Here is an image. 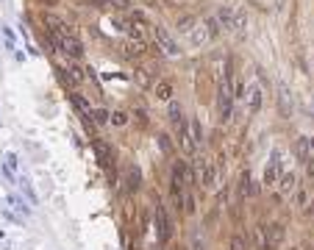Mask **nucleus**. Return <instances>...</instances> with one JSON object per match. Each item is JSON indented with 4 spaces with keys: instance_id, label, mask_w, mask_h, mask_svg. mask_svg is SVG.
Listing matches in <instances>:
<instances>
[{
    "instance_id": "2eb2a0df",
    "label": "nucleus",
    "mask_w": 314,
    "mask_h": 250,
    "mask_svg": "<svg viewBox=\"0 0 314 250\" xmlns=\"http://www.w3.org/2000/svg\"><path fill=\"white\" fill-rule=\"evenodd\" d=\"M209 31H206V25H197V31H192V45H195V48H200V45H203V42H209Z\"/></svg>"
},
{
    "instance_id": "bb28decb",
    "label": "nucleus",
    "mask_w": 314,
    "mask_h": 250,
    "mask_svg": "<svg viewBox=\"0 0 314 250\" xmlns=\"http://www.w3.org/2000/svg\"><path fill=\"white\" fill-rule=\"evenodd\" d=\"M234 92H236L234 97H245V87H242V84H239V81H236V87H234Z\"/></svg>"
},
{
    "instance_id": "7ed1b4c3",
    "label": "nucleus",
    "mask_w": 314,
    "mask_h": 250,
    "mask_svg": "<svg viewBox=\"0 0 314 250\" xmlns=\"http://www.w3.org/2000/svg\"><path fill=\"white\" fill-rule=\"evenodd\" d=\"M156 233H158V242H167L173 236V225H170V217L161 203L156 206Z\"/></svg>"
},
{
    "instance_id": "6ab92c4d",
    "label": "nucleus",
    "mask_w": 314,
    "mask_h": 250,
    "mask_svg": "<svg viewBox=\"0 0 314 250\" xmlns=\"http://www.w3.org/2000/svg\"><path fill=\"white\" fill-rule=\"evenodd\" d=\"M170 120H173V123H181V120H184V111H181V103H175V100H170Z\"/></svg>"
},
{
    "instance_id": "5701e85b",
    "label": "nucleus",
    "mask_w": 314,
    "mask_h": 250,
    "mask_svg": "<svg viewBox=\"0 0 314 250\" xmlns=\"http://www.w3.org/2000/svg\"><path fill=\"white\" fill-rule=\"evenodd\" d=\"M158 144H161V150H164V153H173V144H170V136L167 134H158Z\"/></svg>"
},
{
    "instance_id": "1a4fd4ad",
    "label": "nucleus",
    "mask_w": 314,
    "mask_h": 250,
    "mask_svg": "<svg viewBox=\"0 0 314 250\" xmlns=\"http://www.w3.org/2000/svg\"><path fill=\"white\" fill-rule=\"evenodd\" d=\"M309 147H312V142H309L306 136H300V139L295 142V153H297V159H300L303 164H309V161H312V156H309Z\"/></svg>"
},
{
    "instance_id": "a878e982",
    "label": "nucleus",
    "mask_w": 314,
    "mask_h": 250,
    "mask_svg": "<svg viewBox=\"0 0 314 250\" xmlns=\"http://www.w3.org/2000/svg\"><path fill=\"white\" fill-rule=\"evenodd\" d=\"M231 250H247V248H245V239H242L239 233H236L234 239H231Z\"/></svg>"
},
{
    "instance_id": "ddd939ff",
    "label": "nucleus",
    "mask_w": 314,
    "mask_h": 250,
    "mask_svg": "<svg viewBox=\"0 0 314 250\" xmlns=\"http://www.w3.org/2000/svg\"><path fill=\"white\" fill-rule=\"evenodd\" d=\"M153 92H156V97H161V100H170V97H173V84H170V81H158L156 87H153Z\"/></svg>"
},
{
    "instance_id": "0eeeda50",
    "label": "nucleus",
    "mask_w": 314,
    "mask_h": 250,
    "mask_svg": "<svg viewBox=\"0 0 314 250\" xmlns=\"http://www.w3.org/2000/svg\"><path fill=\"white\" fill-rule=\"evenodd\" d=\"M70 103H72V106L78 108V114L81 117H87V120H92V114H95V111H92V106H89V100L84 95H78V92H72V95H70Z\"/></svg>"
},
{
    "instance_id": "9b49d317",
    "label": "nucleus",
    "mask_w": 314,
    "mask_h": 250,
    "mask_svg": "<svg viewBox=\"0 0 314 250\" xmlns=\"http://www.w3.org/2000/svg\"><path fill=\"white\" fill-rule=\"evenodd\" d=\"M175 28L181 31V34H192V31L197 28V17H192V14H184V17H178Z\"/></svg>"
},
{
    "instance_id": "7c9ffc66",
    "label": "nucleus",
    "mask_w": 314,
    "mask_h": 250,
    "mask_svg": "<svg viewBox=\"0 0 314 250\" xmlns=\"http://www.w3.org/2000/svg\"><path fill=\"white\" fill-rule=\"evenodd\" d=\"M312 147H314V139H312Z\"/></svg>"
},
{
    "instance_id": "9d476101",
    "label": "nucleus",
    "mask_w": 314,
    "mask_h": 250,
    "mask_svg": "<svg viewBox=\"0 0 314 250\" xmlns=\"http://www.w3.org/2000/svg\"><path fill=\"white\" fill-rule=\"evenodd\" d=\"M95 153H98V161L103 164V167H108V164H111V147H108L106 142L95 139Z\"/></svg>"
},
{
    "instance_id": "dca6fc26",
    "label": "nucleus",
    "mask_w": 314,
    "mask_h": 250,
    "mask_svg": "<svg viewBox=\"0 0 314 250\" xmlns=\"http://www.w3.org/2000/svg\"><path fill=\"white\" fill-rule=\"evenodd\" d=\"M125 183H128V192H134V189H139V170H137V167H128Z\"/></svg>"
},
{
    "instance_id": "2f4dec72",
    "label": "nucleus",
    "mask_w": 314,
    "mask_h": 250,
    "mask_svg": "<svg viewBox=\"0 0 314 250\" xmlns=\"http://www.w3.org/2000/svg\"><path fill=\"white\" fill-rule=\"evenodd\" d=\"M292 250H297V248H292Z\"/></svg>"
},
{
    "instance_id": "c85d7f7f",
    "label": "nucleus",
    "mask_w": 314,
    "mask_h": 250,
    "mask_svg": "<svg viewBox=\"0 0 314 250\" xmlns=\"http://www.w3.org/2000/svg\"><path fill=\"white\" fill-rule=\"evenodd\" d=\"M306 200H309V197H306V192H297V203H300V206H306Z\"/></svg>"
},
{
    "instance_id": "393cba45",
    "label": "nucleus",
    "mask_w": 314,
    "mask_h": 250,
    "mask_svg": "<svg viewBox=\"0 0 314 250\" xmlns=\"http://www.w3.org/2000/svg\"><path fill=\"white\" fill-rule=\"evenodd\" d=\"M108 123H114V125H125V123H128V117L122 114V111H114V114H111V120H108Z\"/></svg>"
},
{
    "instance_id": "f8f14e48",
    "label": "nucleus",
    "mask_w": 314,
    "mask_h": 250,
    "mask_svg": "<svg viewBox=\"0 0 314 250\" xmlns=\"http://www.w3.org/2000/svg\"><path fill=\"white\" fill-rule=\"evenodd\" d=\"M278 164H281V161H278V150H275V153H273V161H270V167L264 170V183H267V186H270V183H275V175H278Z\"/></svg>"
},
{
    "instance_id": "f3484780",
    "label": "nucleus",
    "mask_w": 314,
    "mask_h": 250,
    "mask_svg": "<svg viewBox=\"0 0 314 250\" xmlns=\"http://www.w3.org/2000/svg\"><path fill=\"white\" fill-rule=\"evenodd\" d=\"M203 25H206V31H209V36H211V39L220 36V28H223V25L217 22V17H206V19H203Z\"/></svg>"
},
{
    "instance_id": "f257e3e1",
    "label": "nucleus",
    "mask_w": 314,
    "mask_h": 250,
    "mask_svg": "<svg viewBox=\"0 0 314 250\" xmlns=\"http://www.w3.org/2000/svg\"><path fill=\"white\" fill-rule=\"evenodd\" d=\"M153 36H156V45L164 50L167 56H178V53H181V48L175 45V39L170 36V34L161 28V25H153Z\"/></svg>"
},
{
    "instance_id": "412c9836",
    "label": "nucleus",
    "mask_w": 314,
    "mask_h": 250,
    "mask_svg": "<svg viewBox=\"0 0 314 250\" xmlns=\"http://www.w3.org/2000/svg\"><path fill=\"white\" fill-rule=\"evenodd\" d=\"M108 120H111V114H108L106 108H95V114H92V123H98V125H106Z\"/></svg>"
},
{
    "instance_id": "aec40b11",
    "label": "nucleus",
    "mask_w": 314,
    "mask_h": 250,
    "mask_svg": "<svg viewBox=\"0 0 314 250\" xmlns=\"http://www.w3.org/2000/svg\"><path fill=\"white\" fill-rule=\"evenodd\" d=\"M262 108V89H250V111H259Z\"/></svg>"
},
{
    "instance_id": "20e7f679",
    "label": "nucleus",
    "mask_w": 314,
    "mask_h": 250,
    "mask_svg": "<svg viewBox=\"0 0 314 250\" xmlns=\"http://www.w3.org/2000/svg\"><path fill=\"white\" fill-rule=\"evenodd\" d=\"M231 100H234V95H231V84H220V89H217V106H220V117L223 120H228L231 117Z\"/></svg>"
},
{
    "instance_id": "b1692460",
    "label": "nucleus",
    "mask_w": 314,
    "mask_h": 250,
    "mask_svg": "<svg viewBox=\"0 0 314 250\" xmlns=\"http://www.w3.org/2000/svg\"><path fill=\"white\" fill-rule=\"evenodd\" d=\"M108 6H114V9L117 11H128L131 9V3H128V0H106Z\"/></svg>"
},
{
    "instance_id": "cd10ccee",
    "label": "nucleus",
    "mask_w": 314,
    "mask_h": 250,
    "mask_svg": "<svg viewBox=\"0 0 314 250\" xmlns=\"http://www.w3.org/2000/svg\"><path fill=\"white\" fill-rule=\"evenodd\" d=\"M306 173H309V178H314V161L306 164Z\"/></svg>"
},
{
    "instance_id": "4468645a",
    "label": "nucleus",
    "mask_w": 314,
    "mask_h": 250,
    "mask_svg": "<svg viewBox=\"0 0 314 250\" xmlns=\"http://www.w3.org/2000/svg\"><path fill=\"white\" fill-rule=\"evenodd\" d=\"M197 167H200V178H203V186H214V170H211V164L200 161Z\"/></svg>"
},
{
    "instance_id": "f03ea898",
    "label": "nucleus",
    "mask_w": 314,
    "mask_h": 250,
    "mask_svg": "<svg viewBox=\"0 0 314 250\" xmlns=\"http://www.w3.org/2000/svg\"><path fill=\"white\" fill-rule=\"evenodd\" d=\"M120 53H122V58H128V61H139V58L147 53L145 42H137V39H125L122 45H120Z\"/></svg>"
},
{
    "instance_id": "423d86ee",
    "label": "nucleus",
    "mask_w": 314,
    "mask_h": 250,
    "mask_svg": "<svg viewBox=\"0 0 314 250\" xmlns=\"http://www.w3.org/2000/svg\"><path fill=\"white\" fill-rule=\"evenodd\" d=\"M264 233H267V242H270V248H275V245H281L286 236L284 225L281 222H273V225H264Z\"/></svg>"
},
{
    "instance_id": "39448f33",
    "label": "nucleus",
    "mask_w": 314,
    "mask_h": 250,
    "mask_svg": "<svg viewBox=\"0 0 314 250\" xmlns=\"http://www.w3.org/2000/svg\"><path fill=\"white\" fill-rule=\"evenodd\" d=\"M217 22H220L223 28L236 31V6H220V9H217Z\"/></svg>"
},
{
    "instance_id": "6e6552de",
    "label": "nucleus",
    "mask_w": 314,
    "mask_h": 250,
    "mask_svg": "<svg viewBox=\"0 0 314 250\" xmlns=\"http://www.w3.org/2000/svg\"><path fill=\"white\" fill-rule=\"evenodd\" d=\"M134 78H137V84H139L142 89H150V87H153V70H150V67H137Z\"/></svg>"
},
{
    "instance_id": "c756f323",
    "label": "nucleus",
    "mask_w": 314,
    "mask_h": 250,
    "mask_svg": "<svg viewBox=\"0 0 314 250\" xmlns=\"http://www.w3.org/2000/svg\"><path fill=\"white\" fill-rule=\"evenodd\" d=\"M42 3H45V6H48V3H50V6H53V3H56V0H42Z\"/></svg>"
},
{
    "instance_id": "a211bd4d",
    "label": "nucleus",
    "mask_w": 314,
    "mask_h": 250,
    "mask_svg": "<svg viewBox=\"0 0 314 250\" xmlns=\"http://www.w3.org/2000/svg\"><path fill=\"white\" fill-rule=\"evenodd\" d=\"M295 186H297V178H295V175H289V173L281 175V192L289 195V192H295Z\"/></svg>"
},
{
    "instance_id": "4be33fe9",
    "label": "nucleus",
    "mask_w": 314,
    "mask_h": 250,
    "mask_svg": "<svg viewBox=\"0 0 314 250\" xmlns=\"http://www.w3.org/2000/svg\"><path fill=\"white\" fill-rule=\"evenodd\" d=\"M247 28V17L242 9H236V31H245Z\"/></svg>"
}]
</instances>
